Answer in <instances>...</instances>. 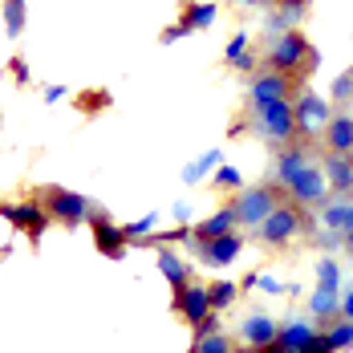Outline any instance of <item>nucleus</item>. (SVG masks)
I'll use <instances>...</instances> for the list:
<instances>
[{"label":"nucleus","mask_w":353,"mask_h":353,"mask_svg":"<svg viewBox=\"0 0 353 353\" xmlns=\"http://www.w3.org/2000/svg\"><path fill=\"white\" fill-rule=\"evenodd\" d=\"M317 276H321V288H329V292H337V264L333 260H325L317 268Z\"/></svg>","instance_id":"obj_31"},{"label":"nucleus","mask_w":353,"mask_h":353,"mask_svg":"<svg viewBox=\"0 0 353 353\" xmlns=\"http://www.w3.org/2000/svg\"><path fill=\"white\" fill-rule=\"evenodd\" d=\"M321 219H325L333 232H350L353 228V203H329V208L321 212Z\"/></svg>","instance_id":"obj_20"},{"label":"nucleus","mask_w":353,"mask_h":353,"mask_svg":"<svg viewBox=\"0 0 353 353\" xmlns=\"http://www.w3.org/2000/svg\"><path fill=\"white\" fill-rule=\"evenodd\" d=\"M4 25H8V37H21V29H25V0H4Z\"/></svg>","instance_id":"obj_25"},{"label":"nucleus","mask_w":353,"mask_h":353,"mask_svg":"<svg viewBox=\"0 0 353 353\" xmlns=\"http://www.w3.org/2000/svg\"><path fill=\"white\" fill-rule=\"evenodd\" d=\"M284 187H288V195H292L296 203H305V208H321V203L329 199V183L321 179V167H317V163L301 167V171L288 179Z\"/></svg>","instance_id":"obj_4"},{"label":"nucleus","mask_w":353,"mask_h":353,"mask_svg":"<svg viewBox=\"0 0 353 353\" xmlns=\"http://www.w3.org/2000/svg\"><path fill=\"white\" fill-rule=\"evenodd\" d=\"M232 208L240 215V223L260 228V223L268 219V212L276 208V191H272V187H248V191H240V199H236Z\"/></svg>","instance_id":"obj_5"},{"label":"nucleus","mask_w":353,"mask_h":353,"mask_svg":"<svg viewBox=\"0 0 353 353\" xmlns=\"http://www.w3.org/2000/svg\"><path fill=\"white\" fill-rule=\"evenodd\" d=\"M296 130L305 134V139H317L321 130L329 126V102L317 98L313 90H301V98H296Z\"/></svg>","instance_id":"obj_6"},{"label":"nucleus","mask_w":353,"mask_h":353,"mask_svg":"<svg viewBox=\"0 0 353 353\" xmlns=\"http://www.w3.org/2000/svg\"><path fill=\"white\" fill-rule=\"evenodd\" d=\"M341 313H345V317H353V288L341 296Z\"/></svg>","instance_id":"obj_34"},{"label":"nucleus","mask_w":353,"mask_h":353,"mask_svg":"<svg viewBox=\"0 0 353 353\" xmlns=\"http://www.w3.org/2000/svg\"><path fill=\"white\" fill-rule=\"evenodd\" d=\"M244 341H252V350H268L276 341V325L268 317H248L244 321Z\"/></svg>","instance_id":"obj_16"},{"label":"nucleus","mask_w":353,"mask_h":353,"mask_svg":"<svg viewBox=\"0 0 353 353\" xmlns=\"http://www.w3.org/2000/svg\"><path fill=\"white\" fill-rule=\"evenodd\" d=\"M301 167H309V154H305L301 146H292V142H288V146L281 150V159H276V179H281V183H288V179L296 175Z\"/></svg>","instance_id":"obj_18"},{"label":"nucleus","mask_w":353,"mask_h":353,"mask_svg":"<svg viewBox=\"0 0 353 353\" xmlns=\"http://www.w3.org/2000/svg\"><path fill=\"white\" fill-rule=\"evenodd\" d=\"M256 118H260V130L272 142L288 146V142L296 139V110L288 106V98H276V102L256 106Z\"/></svg>","instance_id":"obj_1"},{"label":"nucleus","mask_w":353,"mask_h":353,"mask_svg":"<svg viewBox=\"0 0 353 353\" xmlns=\"http://www.w3.org/2000/svg\"><path fill=\"white\" fill-rule=\"evenodd\" d=\"M212 21H215V4H191L179 29H183V33H191V29H208Z\"/></svg>","instance_id":"obj_21"},{"label":"nucleus","mask_w":353,"mask_h":353,"mask_svg":"<svg viewBox=\"0 0 353 353\" xmlns=\"http://www.w3.org/2000/svg\"><path fill=\"white\" fill-rule=\"evenodd\" d=\"M150 228H154V215H146V219H139V223H130V228H126V236L134 240V236H146Z\"/></svg>","instance_id":"obj_32"},{"label":"nucleus","mask_w":353,"mask_h":353,"mask_svg":"<svg viewBox=\"0 0 353 353\" xmlns=\"http://www.w3.org/2000/svg\"><path fill=\"white\" fill-rule=\"evenodd\" d=\"M288 73L272 70V73H260L256 81H252V102L256 106H264V102H276V98H288Z\"/></svg>","instance_id":"obj_11"},{"label":"nucleus","mask_w":353,"mask_h":353,"mask_svg":"<svg viewBox=\"0 0 353 353\" xmlns=\"http://www.w3.org/2000/svg\"><path fill=\"white\" fill-rule=\"evenodd\" d=\"M232 345L219 337V333H203L199 341H191V353H228Z\"/></svg>","instance_id":"obj_26"},{"label":"nucleus","mask_w":353,"mask_h":353,"mask_svg":"<svg viewBox=\"0 0 353 353\" xmlns=\"http://www.w3.org/2000/svg\"><path fill=\"white\" fill-rule=\"evenodd\" d=\"M309 341H313V329L309 325H288L284 333H276V341L268 350H281V353H309Z\"/></svg>","instance_id":"obj_15"},{"label":"nucleus","mask_w":353,"mask_h":353,"mask_svg":"<svg viewBox=\"0 0 353 353\" xmlns=\"http://www.w3.org/2000/svg\"><path fill=\"white\" fill-rule=\"evenodd\" d=\"M350 345H353V317L329 333V350H350Z\"/></svg>","instance_id":"obj_27"},{"label":"nucleus","mask_w":353,"mask_h":353,"mask_svg":"<svg viewBox=\"0 0 353 353\" xmlns=\"http://www.w3.org/2000/svg\"><path fill=\"white\" fill-rule=\"evenodd\" d=\"M325 142H329V150H337V154H353V114H337V118H329V126H325Z\"/></svg>","instance_id":"obj_13"},{"label":"nucleus","mask_w":353,"mask_h":353,"mask_svg":"<svg viewBox=\"0 0 353 353\" xmlns=\"http://www.w3.org/2000/svg\"><path fill=\"white\" fill-rule=\"evenodd\" d=\"M154 248H159V244H154ZM159 268L167 272V281L175 284V288H183V284H187V264L179 260L175 252H167V248H159Z\"/></svg>","instance_id":"obj_19"},{"label":"nucleus","mask_w":353,"mask_h":353,"mask_svg":"<svg viewBox=\"0 0 353 353\" xmlns=\"http://www.w3.org/2000/svg\"><path fill=\"white\" fill-rule=\"evenodd\" d=\"M85 212H90V203H85L81 195H70V191H61V187L49 191V215H57L61 223H81Z\"/></svg>","instance_id":"obj_9"},{"label":"nucleus","mask_w":353,"mask_h":353,"mask_svg":"<svg viewBox=\"0 0 353 353\" xmlns=\"http://www.w3.org/2000/svg\"><path fill=\"white\" fill-rule=\"evenodd\" d=\"M240 223V215H236V208H223L219 215H212V219H203L199 228H195V240H212V236H223V232H232Z\"/></svg>","instance_id":"obj_17"},{"label":"nucleus","mask_w":353,"mask_h":353,"mask_svg":"<svg viewBox=\"0 0 353 353\" xmlns=\"http://www.w3.org/2000/svg\"><path fill=\"white\" fill-rule=\"evenodd\" d=\"M309 309H313V317L325 325V321H329L333 313H337V309H341V305H337V292H329V288H317V292H313V301H309Z\"/></svg>","instance_id":"obj_22"},{"label":"nucleus","mask_w":353,"mask_h":353,"mask_svg":"<svg viewBox=\"0 0 353 353\" xmlns=\"http://www.w3.org/2000/svg\"><path fill=\"white\" fill-rule=\"evenodd\" d=\"M325 175H329V187H333L337 195H350L353 191V159L350 154L329 150V159H325Z\"/></svg>","instance_id":"obj_12"},{"label":"nucleus","mask_w":353,"mask_h":353,"mask_svg":"<svg viewBox=\"0 0 353 353\" xmlns=\"http://www.w3.org/2000/svg\"><path fill=\"white\" fill-rule=\"evenodd\" d=\"M215 163H219V150H212V154H203V159H199V163H191V167H187V171H183V179H187V183H195V179L203 175V171H208V167H215Z\"/></svg>","instance_id":"obj_30"},{"label":"nucleus","mask_w":353,"mask_h":353,"mask_svg":"<svg viewBox=\"0 0 353 353\" xmlns=\"http://www.w3.org/2000/svg\"><path fill=\"white\" fill-rule=\"evenodd\" d=\"M301 228H305V215L296 212V208H288V203H276V208L268 212V219L256 228V236H260L264 244L281 248V244H288V240H292Z\"/></svg>","instance_id":"obj_2"},{"label":"nucleus","mask_w":353,"mask_h":353,"mask_svg":"<svg viewBox=\"0 0 353 353\" xmlns=\"http://www.w3.org/2000/svg\"><path fill=\"white\" fill-rule=\"evenodd\" d=\"M345 244H350V248H353V228H350V232H345Z\"/></svg>","instance_id":"obj_35"},{"label":"nucleus","mask_w":353,"mask_h":353,"mask_svg":"<svg viewBox=\"0 0 353 353\" xmlns=\"http://www.w3.org/2000/svg\"><path fill=\"white\" fill-rule=\"evenodd\" d=\"M175 309H179V317L191 321V325H199V321L208 317V313H215L212 292H208V288H199V284H183V288H179Z\"/></svg>","instance_id":"obj_7"},{"label":"nucleus","mask_w":353,"mask_h":353,"mask_svg":"<svg viewBox=\"0 0 353 353\" xmlns=\"http://www.w3.org/2000/svg\"><path fill=\"white\" fill-rule=\"evenodd\" d=\"M244 4H260V0H244Z\"/></svg>","instance_id":"obj_36"},{"label":"nucleus","mask_w":353,"mask_h":353,"mask_svg":"<svg viewBox=\"0 0 353 353\" xmlns=\"http://www.w3.org/2000/svg\"><path fill=\"white\" fill-rule=\"evenodd\" d=\"M223 57H228V65H236V70H252V57H248V37L240 33L228 49H223Z\"/></svg>","instance_id":"obj_24"},{"label":"nucleus","mask_w":353,"mask_h":353,"mask_svg":"<svg viewBox=\"0 0 353 353\" xmlns=\"http://www.w3.org/2000/svg\"><path fill=\"white\" fill-rule=\"evenodd\" d=\"M208 292H212V305H215V309H223V305H232V301H236V284H228V281L212 284Z\"/></svg>","instance_id":"obj_28"},{"label":"nucleus","mask_w":353,"mask_h":353,"mask_svg":"<svg viewBox=\"0 0 353 353\" xmlns=\"http://www.w3.org/2000/svg\"><path fill=\"white\" fill-rule=\"evenodd\" d=\"M126 240H130L126 228H114L102 212L94 215V244H98L102 256H122V252H126Z\"/></svg>","instance_id":"obj_10"},{"label":"nucleus","mask_w":353,"mask_h":353,"mask_svg":"<svg viewBox=\"0 0 353 353\" xmlns=\"http://www.w3.org/2000/svg\"><path fill=\"white\" fill-rule=\"evenodd\" d=\"M215 187L240 191V187H244V179H240V171H236V167H219V171H215Z\"/></svg>","instance_id":"obj_29"},{"label":"nucleus","mask_w":353,"mask_h":353,"mask_svg":"<svg viewBox=\"0 0 353 353\" xmlns=\"http://www.w3.org/2000/svg\"><path fill=\"white\" fill-rule=\"evenodd\" d=\"M199 256L208 260V264H232L240 252H244V240L240 236H232V232H223V236H212V240H199Z\"/></svg>","instance_id":"obj_8"},{"label":"nucleus","mask_w":353,"mask_h":353,"mask_svg":"<svg viewBox=\"0 0 353 353\" xmlns=\"http://www.w3.org/2000/svg\"><path fill=\"white\" fill-rule=\"evenodd\" d=\"M309 12V0H281V12H276V29H284V25H296L301 17Z\"/></svg>","instance_id":"obj_23"},{"label":"nucleus","mask_w":353,"mask_h":353,"mask_svg":"<svg viewBox=\"0 0 353 353\" xmlns=\"http://www.w3.org/2000/svg\"><path fill=\"white\" fill-rule=\"evenodd\" d=\"M313 61H317V53L309 49V41L301 33H284L272 45V53H268V65L281 73H292V70H301V65H313Z\"/></svg>","instance_id":"obj_3"},{"label":"nucleus","mask_w":353,"mask_h":353,"mask_svg":"<svg viewBox=\"0 0 353 353\" xmlns=\"http://www.w3.org/2000/svg\"><path fill=\"white\" fill-rule=\"evenodd\" d=\"M4 219H12L17 228H25L29 236H41L45 232V212L37 208V203H12V208H0Z\"/></svg>","instance_id":"obj_14"},{"label":"nucleus","mask_w":353,"mask_h":353,"mask_svg":"<svg viewBox=\"0 0 353 353\" xmlns=\"http://www.w3.org/2000/svg\"><path fill=\"white\" fill-rule=\"evenodd\" d=\"M350 90H353V70L341 73V81L333 85V98H350Z\"/></svg>","instance_id":"obj_33"}]
</instances>
